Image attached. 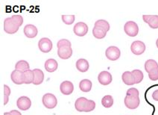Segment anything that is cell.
Listing matches in <instances>:
<instances>
[{"mask_svg": "<svg viewBox=\"0 0 158 115\" xmlns=\"http://www.w3.org/2000/svg\"><path fill=\"white\" fill-rule=\"evenodd\" d=\"M75 107L79 112H90L96 108V102L85 97H79L75 101Z\"/></svg>", "mask_w": 158, "mask_h": 115, "instance_id": "cell-1", "label": "cell"}, {"mask_svg": "<svg viewBox=\"0 0 158 115\" xmlns=\"http://www.w3.org/2000/svg\"><path fill=\"white\" fill-rule=\"evenodd\" d=\"M42 102L44 106L48 109H55L57 105V100L56 96L52 93H46V94L44 95Z\"/></svg>", "mask_w": 158, "mask_h": 115, "instance_id": "cell-2", "label": "cell"}, {"mask_svg": "<svg viewBox=\"0 0 158 115\" xmlns=\"http://www.w3.org/2000/svg\"><path fill=\"white\" fill-rule=\"evenodd\" d=\"M124 31L127 35L130 37H136L139 33V27L134 21H128L125 24Z\"/></svg>", "mask_w": 158, "mask_h": 115, "instance_id": "cell-3", "label": "cell"}, {"mask_svg": "<svg viewBox=\"0 0 158 115\" xmlns=\"http://www.w3.org/2000/svg\"><path fill=\"white\" fill-rule=\"evenodd\" d=\"M19 27L14 22L11 17H8L4 21V31L6 33L13 35L17 33Z\"/></svg>", "mask_w": 158, "mask_h": 115, "instance_id": "cell-4", "label": "cell"}, {"mask_svg": "<svg viewBox=\"0 0 158 115\" xmlns=\"http://www.w3.org/2000/svg\"><path fill=\"white\" fill-rule=\"evenodd\" d=\"M125 105L128 109H137L139 107V103H140V100L139 96H126L125 98Z\"/></svg>", "mask_w": 158, "mask_h": 115, "instance_id": "cell-5", "label": "cell"}, {"mask_svg": "<svg viewBox=\"0 0 158 115\" xmlns=\"http://www.w3.org/2000/svg\"><path fill=\"white\" fill-rule=\"evenodd\" d=\"M105 55L107 58V59L110 61H116L120 58L121 55V52L119 49L116 46H109L105 52Z\"/></svg>", "mask_w": 158, "mask_h": 115, "instance_id": "cell-6", "label": "cell"}, {"mask_svg": "<svg viewBox=\"0 0 158 115\" xmlns=\"http://www.w3.org/2000/svg\"><path fill=\"white\" fill-rule=\"evenodd\" d=\"M38 47L42 53H48L52 49V42L47 37H43L39 40Z\"/></svg>", "mask_w": 158, "mask_h": 115, "instance_id": "cell-7", "label": "cell"}, {"mask_svg": "<svg viewBox=\"0 0 158 115\" xmlns=\"http://www.w3.org/2000/svg\"><path fill=\"white\" fill-rule=\"evenodd\" d=\"M145 49H146L145 44L143 41L136 40L133 42L131 46V52L136 55H140L144 53Z\"/></svg>", "mask_w": 158, "mask_h": 115, "instance_id": "cell-8", "label": "cell"}, {"mask_svg": "<svg viewBox=\"0 0 158 115\" xmlns=\"http://www.w3.org/2000/svg\"><path fill=\"white\" fill-rule=\"evenodd\" d=\"M73 32H74L75 35L78 36V37H84L87 35L88 32L87 25L83 22L76 23L73 28Z\"/></svg>", "mask_w": 158, "mask_h": 115, "instance_id": "cell-9", "label": "cell"}, {"mask_svg": "<svg viewBox=\"0 0 158 115\" xmlns=\"http://www.w3.org/2000/svg\"><path fill=\"white\" fill-rule=\"evenodd\" d=\"M12 82L14 84L20 85V84H25L24 82V72L19 70H14L10 75Z\"/></svg>", "mask_w": 158, "mask_h": 115, "instance_id": "cell-10", "label": "cell"}, {"mask_svg": "<svg viewBox=\"0 0 158 115\" xmlns=\"http://www.w3.org/2000/svg\"><path fill=\"white\" fill-rule=\"evenodd\" d=\"M17 105L18 109L22 111L28 110L31 106V101L27 96H21L17 100Z\"/></svg>", "mask_w": 158, "mask_h": 115, "instance_id": "cell-11", "label": "cell"}, {"mask_svg": "<svg viewBox=\"0 0 158 115\" xmlns=\"http://www.w3.org/2000/svg\"><path fill=\"white\" fill-rule=\"evenodd\" d=\"M98 80L102 85H108L112 82V75L107 71H102L98 75Z\"/></svg>", "mask_w": 158, "mask_h": 115, "instance_id": "cell-12", "label": "cell"}, {"mask_svg": "<svg viewBox=\"0 0 158 115\" xmlns=\"http://www.w3.org/2000/svg\"><path fill=\"white\" fill-rule=\"evenodd\" d=\"M60 90L64 95H70L74 91V86L69 81H64L60 84Z\"/></svg>", "mask_w": 158, "mask_h": 115, "instance_id": "cell-13", "label": "cell"}, {"mask_svg": "<svg viewBox=\"0 0 158 115\" xmlns=\"http://www.w3.org/2000/svg\"><path fill=\"white\" fill-rule=\"evenodd\" d=\"M38 33L37 27L32 24H28L24 27V34L28 38H35Z\"/></svg>", "mask_w": 158, "mask_h": 115, "instance_id": "cell-14", "label": "cell"}, {"mask_svg": "<svg viewBox=\"0 0 158 115\" xmlns=\"http://www.w3.org/2000/svg\"><path fill=\"white\" fill-rule=\"evenodd\" d=\"M73 55V49L69 46L59 48L57 49V55L61 59H68Z\"/></svg>", "mask_w": 158, "mask_h": 115, "instance_id": "cell-15", "label": "cell"}, {"mask_svg": "<svg viewBox=\"0 0 158 115\" xmlns=\"http://www.w3.org/2000/svg\"><path fill=\"white\" fill-rule=\"evenodd\" d=\"M57 67H58V64H57V62L55 59H48L45 62V69L48 73H53V72L57 70Z\"/></svg>", "mask_w": 158, "mask_h": 115, "instance_id": "cell-16", "label": "cell"}, {"mask_svg": "<svg viewBox=\"0 0 158 115\" xmlns=\"http://www.w3.org/2000/svg\"><path fill=\"white\" fill-rule=\"evenodd\" d=\"M122 79L126 85H134V84H136L135 79L131 72L130 71H125L122 75Z\"/></svg>", "mask_w": 158, "mask_h": 115, "instance_id": "cell-17", "label": "cell"}, {"mask_svg": "<svg viewBox=\"0 0 158 115\" xmlns=\"http://www.w3.org/2000/svg\"><path fill=\"white\" fill-rule=\"evenodd\" d=\"M89 62H87L86 59L81 58L78 59L76 62V68L78 71L81 72V73H85L89 70Z\"/></svg>", "mask_w": 158, "mask_h": 115, "instance_id": "cell-18", "label": "cell"}, {"mask_svg": "<svg viewBox=\"0 0 158 115\" xmlns=\"http://www.w3.org/2000/svg\"><path fill=\"white\" fill-rule=\"evenodd\" d=\"M34 74H35V79H34L33 84L35 85H39L42 84L44 80V73L40 69L33 70Z\"/></svg>", "mask_w": 158, "mask_h": 115, "instance_id": "cell-19", "label": "cell"}, {"mask_svg": "<svg viewBox=\"0 0 158 115\" xmlns=\"http://www.w3.org/2000/svg\"><path fill=\"white\" fill-rule=\"evenodd\" d=\"M158 68V63L153 59H148L145 63V70L148 73L155 70Z\"/></svg>", "mask_w": 158, "mask_h": 115, "instance_id": "cell-20", "label": "cell"}, {"mask_svg": "<svg viewBox=\"0 0 158 115\" xmlns=\"http://www.w3.org/2000/svg\"><path fill=\"white\" fill-rule=\"evenodd\" d=\"M92 82L89 79H83L79 83V88L83 92H89L92 89Z\"/></svg>", "mask_w": 158, "mask_h": 115, "instance_id": "cell-21", "label": "cell"}, {"mask_svg": "<svg viewBox=\"0 0 158 115\" xmlns=\"http://www.w3.org/2000/svg\"><path fill=\"white\" fill-rule=\"evenodd\" d=\"M34 79H35V74H34L33 70H28L24 72V82L25 84H29L33 83Z\"/></svg>", "mask_w": 158, "mask_h": 115, "instance_id": "cell-22", "label": "cell"}, {"mask_svg": "<svg viewBox=\"0 0 158 115\" xmlns=\"http://www.w3.org/2000/svg\"><path fill=\"white\" fill-rule=\"evenodd\" d=\"M97 28H100L102 29L105 30L106 32H108L110 30V24L107 21L105 20V19H98L95 23V26Z\"/></svg>", "mask_w": 158, "mask_h": 115, "instance_id": "cell-23", "label": "cell"}, {"mask_svg": "<svg viewBox=\"0 0 158 115\" xmlns=\"http://www.w3.org/2000/svg\"><path fill=\"white\" fill-rule=\"evenodd\" d=\"M30 66L29 64L26 62V61L21 60L17 62V64H15V70H21L23 72H25L28 70H29Z\"/></svg>", "mask_w": 158, "mask_h": 115, "instance_id": "cell-24", "label": "cell"}, {"mask_svg": "<svg viewBox=\"0 0 158 115\" xmlns=\"http://www.w3.org/2000/svg\"><path fill=\"white\" fill-rule=\"evenodd\" d=\"M93 35L97 39H103L107 35V32L100 28L94 27L93 28Z\"/></svg>", "mask_w": 158, "mask_h": 115, "instance_id": "cell-25", "label": "cell"}, {"mask_svg": "<svg viewBox=\"0 0 158 115\" xmlns=\"http://www.w3.org/2000/svg\"><path fill=\"white\" fill-rule=\"evenodd\" d=\"M102 104L105 108L109 109L114 105V99L110 95H106L102 100Z\"/></svg>", "mask_w": 158, "mask_h": 115, "instance_id": "cell-26", "label": "cell"}, {"mask_svg": "<svg viewBox=\"0 0 158 115\" xmlns=\"http://www.w3.org/2000/svg\"><path fill=\"white\" fill-rule=\"evenodd\" d=\"M148 26L153 29L158 28V15H151L148 21Z\"/></svg>", "mask_w": 158, "mask_h": 115, "instance_id": "cell-27", "label": "cell"}, {"mask_svg": "<svg viewBox=\"0 0 158 115\" xmlns=\"http://www.w3.org/2000/svg\"><path fill=\"white\" fill-rule=\"evenodd\" d=\"M132 74L134 75V79H135L136 84H139L143 81V78H144V75H143V72L139 70H134L132 72Z\"/></svg>", "mask_w": 158, "mask_h": 115, "instance_id": "cell-28", "label": "cell"}, {"mask_svg": "<svg viewBox=\"0 0 158 115\" xmlns=\"http://www.w3.org/2000/svg\"><path fill=\"white\" fill-rule=\"evenodd\" d=\"M62 20L66 25H72L75 19V15H62Z\"/></svg>", "mask_w": 158, "mask_h": 115, "instance_id": "cell-29", "label": "cell"}, {"mask_svg": "<svg viewBox=\"0 0 158 115\" xmlns=\"http://www.w3.org/2000/svg\"><path fill=\"white\" fill-rule=\"evenodd\" d=\"M72 44L70 43V41L66 40V39H61L57 42V48H61V47H64V46H69V47H71Z\"/></svg>", "mask_w": 158, "mask_h": 115, "instance_id": "cell-30", "label": "cell"}, {"mask_svg": "<svg viewBox=\"0 0 158 115\" xmlns=\"http://www.w3.org/2000/svg\"><path fill=\"white\" fill-rule=\"evenodd\" d=\"M11 18H12V19H13L14 22L19 27V26H22L23 23V18L22 16L14 15V16H12Z\"/></svg>", "mask_w": 158, "mask_h": 115, "instance_id": "cell-31", "label": "cell"}, {"mask_svg": "<svg viewBox=\"0 0 158 115\" xmlns=\"http://www.w3.org/2000/svg\"><path fill=\"white\" fill-rule=\"evenodd\" d=\"M126 96H139V91L136 88H132L128 89L127 91Z\"/></svg>", "mask_w": 158, "mask_h": 115, "instance_id": "cell-32", "label": "cell"}, {"mask_svg": "<svg viewBox=\"0 0 158 115\" xmlns=\"http://www.w3.org/2000/svg\"><path fill=\"white\" fill-rule=\"evenodd\" d=\"M148 77L152 81H157L158 80V68L155 70L151 72L148 73Z\"/></svg>", "mask_w": 158, "mask_h": 115, "instance_id": "cell-33", "label": "cell"}, {"mask_svg": "<svg viewBox=\"0 0 158 115\" xmlns=\"http://www.w3.org/2000/svg\"><path fill=\"white\" fill-rule=\"evenodd\" d=\"M10 87H8V85L5 84L4 85V95H6V96H10Z\"/></svg>", "mask_w": 158, "mask_h": 115, "instance_id": "cell-34", "label": "cell"}, {"mask_svg": "<svg viewBox=\"0 0 158 115\" xmlns=\"http://www.w3.org/2000/svg\"><path fill=\"white\" fill-rule=\"evenodd\" d=\"M152 98L155 101H158V90L154 91L153 93H152Z\"/></svg>", "mask_w": 158, "mask_h": 115, "instance_id": "cell-35", "label": "cell"}, {"mask_svg": "<svg viewBox=\"0 0 158 115\" xmlns=\"http://www.w3.org/2000/svg\"><path fill=\"white\" fill-rule=\"evenodd\" d=\"M10 112L12 115H22V114H21V113L17 110H12V111H10Z\"/></svg>", "mask_w": 158, "mask_h": 115, "instance_id": "cell-36", "label": "cell"}, {"mask_svg": "<svg viewBox=\"0 0 158 115\" xmlns=\"http://www.w3.org/2000/svg\"><path fill=\"white\" fill-rule=\"evenodd\" d=\"M150 17H151V15H143V21H144L145 23H148V19H149Z\"/></svg>", "mask_w": 158, "mask_h": 115, "instance_id": "cell-37", "label": "cell"}, {"mask_svg": "<svg viewBox=\"0 0 158 115\" xmlns=\"http://www.w3.org/2000/svg\"><path fill=\"white\" fill-rule=\"evenodd\" d=\"M9 101V97L8 96H6V95H4V105H7Z\"/></svg>", "mask_w": 158, "mask_h": 115, "instance_id": "cell-38", "label": "cell"}, {"mask_svg": "<svg viewBox=\"0 0 158 115\" xmlns=\"http://www.w3.org/2000/svg\"><path fill=\"white\" fill-rule=\"evenodd\" d=\"M4 115H12L10 114V112H5L4 113Z\"/></svg>", "mask_w": 158, "mask_h": 115, "instance_id": "cell-39", "label": "cell"}, {"mask_svg": "<svg viewBox=\"0 0 158 115\" xmlns=\"http://www.w3.org/2000/svg\"><path fill=\"white\" fill-rule=\"evenodd\" d=\"M156 46H157V47L158 48V39L157 40V41H156Z\"/></svg>", "mask_w": 158, "mask_h": 115, "instance_id": "cell-40", "label": "cell"}]
</instances>
